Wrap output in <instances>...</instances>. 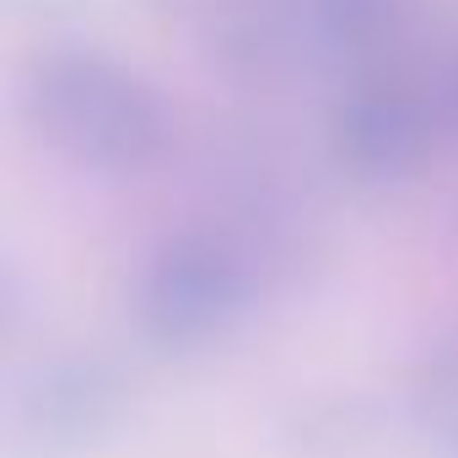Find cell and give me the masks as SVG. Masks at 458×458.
Here are the masks:
<instances>
[{
  "mask_svg": "<svg viewBox=\"0 0 458 458\" xmlns=\"http://www.w3.org/2000/svg\"><path fill=\"white\" fill-rule=\"evenodd\" d=\"M447 98H453V108H458V71H453V92H447Z\"/></svg>",
  "mask_w": 458,
  "mask_h": 458,
  "instance_id": "cell-2",
  "label": "cell"
},
{
  "mask_svg": "<svg viewBox=\"0 0 458 458\" xmlns=\"http://www.w3.org/2000/svg\"><path fill=\"white\" fill-rule=\"evenodd\" d=\"M49 108V140L65 146L81 167L135 173L162 151V103L151 87L135 81V71H119L108 60H76L60 81L44 87Z\"/></svg>",
  "mask_w": 458,
  "mask_h": 458,
  "instance_id": "cell-1",
  "label": "cell"
}]
</instances>
